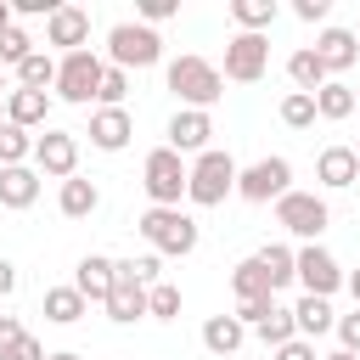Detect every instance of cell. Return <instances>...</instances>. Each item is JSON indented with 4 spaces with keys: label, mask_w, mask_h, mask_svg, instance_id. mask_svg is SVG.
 Instances as JSON below:
<instances>
[{
    "label": "cell",
    "mask_w": 360,
    "mask_h": 360,
    "mask_svg": "<svg viewBox=\"0 0 360 360\" xmlns=\"http://www.w3.org/2000/svg\"><path fill=\"white\" fill-rule=\"evenodd\" d=\"M225 197H236V158L219 152V146H208L186 169V202L191 208H219Z\"/></svg>",
    "instance_id": "cell-1"
},
{
    "label": "cell",
    "mask_w": 360,
    "mask_h": 360,
    "mask_svg": "<svg viewBox=\"0 0 360 360\" xmlns=\"http://www.w3.org/2000/svg\"><path fill=\"white\" fill-rule=\"evenodd\" d=\"M135 231L146 236V248L163 259H186V253H197V242H202V231H197V219L186 214V208H146L141 219H135Z\"/></svg>",
    "instance_id": "cell-2"
},
{
    "label": "cell",
    "mask_w": 360,
    "mask_h": 360,
    "mask_svg": "<svg viewBox=\"0 0 360 360\" xmlns=\"http://www.w3.org/2000/svg\"><path fill=\"white\" fill-rule=\"evenodd\" d=\"M163 79H169L174 101H180V107H191V112H208V107L225 96V79H219V68H214L208 56H174Z\"/></svg>",
    "instance_id": "cell-3"
},
{
    "label": "cell",
    "mask_w": 360,
    "mask_h": 360,
    "mask_svg": "<svg viewBox=\"0 0 360 360\" xmlns=\"http://www.w3.org/2000/svg\"><path fill=\"white\" fill-rule=\"evenodd\" d=\"M163 62V39H158V28H146V22H112L107 28V68H158Z\"/></svg>",
    "instance_id": "cell-4"
},
{
    "label": "cell",
    "mask_w": 360,
    "mask_h": 360,
    "mask_svg": "<svg viewBox=\"0 0 360 360\" xmlns=\"http://www.w3.org/2000/svg\"><path fill=\"white\" fill-rule=\"evenodd\" d=\"M186 158L180 152H169V146H152L146 152V163H141V186H146V197H152V208H180V197H186Z\"/></svg>",
    "instance_id": "cell-5"
},
{
    "label": "cell",
    "mask_w": 360,
    "mask_h": 360,
    "mask_svg": "<svg viewBox=\"0 0 360 360\" xmlns=\"http://www.w3.org/2000/svg\"><path fill=\"white\" fill-rule=\"evenodd\" d=\"M276 225L298 242H321V231L332 225V208L321 191H287V197H276Z\"/></svg>",
    "instance_id": "cell-6"
},
{
    "label": "cell",
    "mask_w": 360,
    "mask_h": 360,
    "mask_svg": "<svg viewBox=\"0 0 360 360\" xmlns=\"http://www.w3.org/2000/svg\"><path fill=\"white\" fill-rule=\"evenodd\" d=\"M101 56L96 51H68V56H56V96L62 101H73V107H90L96 101V84H101Z\"/></svg>",
    "instance_id": "cell-7"
},
{
    "label": "cell",
    "mask_w": 360,
    "mask_h": 360,
    "mask_svg": "<svg viewBox=\"0 0 360 360\" xmlns=\"http://www.w3.org/2000/svg\"><path fill=\"white\" fill-rule=\"evenodd\" d=\"M287 191H292V163H287L281 152L236 169V197H242V202H276V197H287Z\"/></svg>",
    "instance_id": "cell-8"
},
{
    "label": "cell",
    "mask_w": 360,
    "mask_h": 360,
    "mask_svg": "<svg viewBox=\"0 0 360 360\" xmlns=\"http://www.w3.org/2000/svg\"><path fill=\"white\" fill-rule=\"evenodd\" d=\"M292 281H298L309 298H332V292L343 287V270H338V259H332L321 242H304V248H292Z\"/></svg>",
    "instance_id": "cell-9"
},
{
    "label": "cell",
    "mask_w": 360,
    "mask_h": 360,
    "mask_svg": "<svg viewBox=\"0 0 360 360\" xmlns=\"http://www.w3.org/2000/svg\"><path fill=\"white\" fill-rule=\"evenodd\" d=\"M264 68H270V39H264V34H231V39H225V68H219V79H231V84H259Z\"/></svg>",
    "instance_id": "cell-10"
},
{
    "label": "cell",
    "mask_w": 360,
    "mask_h": 360,
    "mask_svg": "<svg viewBox=\"0 0 360 360\" xmlns=\"http://www.w3.org/2000/svg\"><path fill=\"white\" fill-rule=\"evenodd\" d=\"M34 174L45 180H73L79 174V141H73V129H45V135H34Z\"/></svg>",
    "instance_id": "cell-11"
},
{
    "label": "cell",
    "mask_w": 360,
    "mask_h": 360,
    "mask_svg": "<svg viewBox=\"0 0 360 360\" xmlns=\"http://www.w3.org/2000/svg\"><path fill=\"white\" fill-rule=\"evenodd\" d=\"M45 45H56L62 56L68 51H90V11L84 6H56L45 17Z\"/></svg>",
    "instance_id": "cell-12"
},
{
    "label": "cell",
    "mask_w": 360,
    "mask_h": 360,
    "mask_svg": "<svg viewBox=\"0 0 360 360\" xmlns=\"http://www.w3.org/2000/svg\"><path fill=\"white\" fill-rule=\"evenodd\" d=\"M208 141H214V118L208 112H191V107H180L174 118H169V152H180V158H202L208 152Z\"/></svg>",
    "instance_id": "cell-13"
},
{
    "label": "cell",
    "mask_w": 360,
    "mask_h": 360,
    "mask_svg": "<svg viewBox=\"0 0 360 360\" xmlns=\"http://www.w3.org/2000/svg\"><path fill=\"white\" fill-rule=\"evenodd\" d=\"M129 135H135L129 107H96V112H90V146H96V152H124Z\"/></svg>",
    "instance_id": "cell-14"
},
{
    "label": "cell",
    "mask_w": 360,
    "mask_h": 360,
    "mask_svg": "<svg viewBox=\"0 0 360 360\" xmlns=\"http://www.w3.org/2000/svg\"><path fill=\"white\" fill-rule=\"evenodd\" d=\"M309 51L321 56V68H326V73H349V68L360 62V45H354V28H321Z\"/></svg>",
    "instance_id": "cell-15"
},
{
    "label": "cell",
    "mask_w": 360,
    "mask_h": 360,
    "mask_svg": "<svg viewBox=\"0 0 360 360\" xmlns=\"http://www.w3.org/2000/svg\"><path fill=\"white\" fill-rule=\"evenodd\" d=\"M107 321H118V326H135L141 315H146V287L141 281H129V276H118V264H112V292H107Z\"/></svg>",
    "instance_id": "cell-16"
},
{
    "label": "cell",
    "mask_w": 360,
    "mask_h": 360,
    "mask_svg": "<svg viewBox=\"0 0 360 360\" xmlns=\"http://www.w3.org/2000/svg\"><path fill=\"white\" fill-rule=\"evenodd\" d=\"M315 180H321L326 191H349V186L360 180V158H354V146H326V152L315 158Z\"/></svg>",
    "instance_id": "cell-17"
},
{
    "label": "cell",
    "mask_w": 360,
    "mask_h": 360,
    "mask_svg": "<svg viewBox=\"0 0 360 360\" xmlns=\"http://www.w3.org/2000/svg\"><path fill=\"white\" fill-rule=\"evenodd\" d=\"M73 292L84 304H107V292H112V259L107 253H84L79 270H73Z\"/></svg>",
    "instance_id": "cell-18"
},
{
    "label": "cell",
    "mask_w": 360,
    "mask_h": 360,
    "mask_svg": "<svg viewBox=\"0 0 360 360\" xmlns=\"http://www.w3.org/2000/svg\"><path fill=\"white\" fill-rule=\"evenodd\" d=\"M45 112H51V90H6V124L34 135L45 124Z\"/></svg>",
    "instance_id": "cell-19"
},
{
    "label": "cell",
    "mask_w": 360,
    "mask_h": 360,
    "mask_svg": "<svg viewBox=\"0 0 360 360\" xmlns=\"http://www.w3.org/2000/svg\"><path fill=\"white\" fill-rule=\"evenodd\" d=\"M292 326H298V338H326L332 326H338V315H332V298H309V292H298V304H292Z\"/></svg>",
    "instance_id": "cell-20"
},
{
    "label": "cell",
    "mask_w": 360,
    "mask_h": 360,
    "mask_svg": "<svg viewBox=\"0 0 360 360\" xmlns=\"http://www.w3.org/2000/svg\"><path fill=\"white\" fill-rule=\"evenodd\" d=\"M34 202H39V174L28 163L0 169V208H34Z\"/></svg>",
    "instance_id": "cell-21"
},
{
    "label": "cell",
    "mask_w": 360,
    "mask_h": 360,
    "mask_svg": "<svg viewBox=\"0 0 360 360\" xmlns=\"http://www.w3.org/2000/svg\"><path fill=\"white\" fill-rule=\"evenodd\" d=\"M56 208H62V219H90L96 208H101V191H96V180H62V191H56Z\"/></svg>",
    "instance_id": "cell-22"
},
{
    "label": "cell",
    "mask_w": 360,
    "mask_h": 360,
    "mask_svg": "<svg viewBox=\"0 0 360 360\" xmlns=\"http://www.w3.org/2000/svg\"><path fill=\"white\" fill-rule=\"evenodd\" d=\"M242 338H248V326H242L236 315H208V321H202V349H208V354H219V360H225V354H236V349H242Z\"/></svg>",
    "instance_id": "cell-23"
},
{
    "label": "cell",
    "mask_w": 360,
    "mask_h": 360,
    "mask_svg": "<svg viewBox=\"0 0 360 360\" xmlns=\"http://www.w3.org/2000/svg\"><path fill=\"white\" fill-rule=\"evenodd\" d=\"M287 79H292V90H304V96H315V90H321V84H326L332 73L321 68V56H315L309 45H298V51L287 56Z\"/></svg>",
    "instance_id": "cell-24"
},
{
    "label": "cell",
    "mask_w": 360,
    "mask_h": 360,
    "mask_svg": "<svg viewBox=\"0 0 360 360\" xmlns=\"http://www.w3.org/2000/svg\"><path fill=\"white\" fill-rule=\"evenodd\" d=\"M354 112V84H343V79H326L321 90H315V118H326V124H343Z\"/></svg>",
    "instance_id": "cell-25"
},
{
    "label": "cell",
    "mask_w": 360,
    "mask_h": 360,
    "mask_svg": "<svg viewBox=\"0 0 360 360\" xmlns=\"http://www.w3.org/2000/svg\"><path fill=\"white\" fill-rule=\"evenodd\" d=\"M276 0H231V22H236V34H264L270 22H276Z\"/></svg>",
    "instance_id": "cell-26"
},
{
    "label": "cell",
    "mask_w": 360,
    "mask_h": 360,
    "mask_svg": "<svg viewBox=\"0 0 360 360\" xmlns=\"http://www.w3.org/2000/svg\"><path fill=\"white\" fill-rule=\"evenodd\" d=\"M253 259H259V270H264V281H270V292H281V287H292V248H287V242H270V248H259Z\"/></svg>",
    "instance_id": "cell-27"
},
{
    "label": "cell",
    "mask_w": 360,
    "mask_h": 360,
    "mask_svg": "<svg viewBox=\"0 0 360 360\" xmlns=\"http://www.w3.org/2000/svg\"><path fill=\"white\" fill-rule=\"evenodd\" d=\"M84 298L73 292V287H45V321L51 326H73V321H84Z\"/></svg>",
    "instance_id": "cell-28"
},
{
    "label": "cell",
    "mask_w": 360,
    "mask_h": 360,
    "mask_svg": "<svg viewBox=\"0 0 360 360\" xmlns=\"http://www.w3.org/2000/svg\"><path fill=\"white\" fill-rule=\"evenodd\" d=\"M11 73H17V90H45V84H56V56H51V51H34V56H22Z\"/></svg>",
    "instance_id": "cell-29"
},
{
    "label": "cell",
    "mask_w": 360,
    "mask_h": 360,
    "mask_svg": "<svg viewBox=\"0 0 360 360\" xmlns=\"http://www.w3.org/2000/svg\"><path fill=\"white\" fill-rule=\"evenodd\" d=\"M231 292H236V304H242V298H276L270 281H264V270H259V259H242V264L231 270Z\"/></svg>",
    "instance_id": "cell-30"
},
{
    "label": "cell",
    "mask_w": 360,
    "mask_h": 360,
    "mask_svg": "<svg viewBox=\"0 0 360 360\" xmlns=\"http://www.w3.org/2000/svg\"><path fill=\"white\" fill-rule=\"evenodd\" d=\"M34 158V135L17 129V124H0V169H17Z\"/></svg>",
    "instance_id": "cell-31"
},
{
    "label": "cell",
    "mask_w": 360,
    "mask_h": 360,
    "mask_svg": "<svg viewBox=\"0 0 360 360\" xmlns=\"http://www.w3.org/2000/svg\"><path fill=\"white\" fill-rule=\"evenodd\" d=\"M253 332H259L270 349H281V343H292V338H298V326H292V309H287V304H276V309H270Z\"/></svg>",
    "instance_id": "cell-32"
},
{
    "label": "cell",
    "mask_w": 360,
    "mask_h": 360,
    "mask_svg": "<svg viewBox=\"0 0 360 360\" xmlns=\"http://www.w3.org/2000/svg\"><path fill=\"white\" fill-rule=\"evenodd\" d=\"M146 315H152V321H180V287H174V281L146 287Z\"/></svg>",
    "instance_id": "cell-33"
},
{
    "label": "cell",
    "mask_w": 360,
    "mask_h": 360,
    "mask_svg": "<svg viewBox=\"0 0 360 360\" xmlns=\"http://www.w3.org/2000/svg\"><path fill=\"white\" fill-rule=\"evenodd\" d=\"M281 124H287V129H309V124H315V96L287 90V96H281Z\"/></svg>",
    "instance_id": "cell-34"
},
{
    "label": "cell",
    "mask_w": 360,
    "mask_h": 360,
    "mask_svg": "<svg viewBox=\"0 0 360 360\" xmlns=\"http://www.w3.org/2000/svg\"><path fill=\"white\" fill-rule=\"evenodd\" d=\"M112 264H118V276H129V281H141V287H158V281H163L158 253H135V259H112Z\"/></svg>",
    "instance_id": "cell-35"
},
{
    "label": "cell",
    "mask_w": 360,
    "mask_h": 360,
    "mask_svg": "<svg viewBox=\"0 0 360 360\" xmlns=\"http://www.w3.org/2000/svg\"><path fill=\"white\" fill-rule=\"evenodd\" d=\"M124 96H129V73H124V68H101L96 101H101V107H124Z\"/></svg>",
    "instance_id": "cell-36"
},
{
    "label": "cell",
    "mask_w": 360,
    "mask_h": 360,
    "mask_svg": "<svg viewBox=\"0 0 360 360\" xmlns=\"http://www.w3.org/2000/svg\"><path fill=\"white\" fill-rule=\"evenodd\" d=\"M22 56H34V39H28V34H22L17 22H11V28L0 34V62H6V68H17Z\"/></svg>",
    "instance_id": "cell-37"
},
{
    "label": "cell",
    "mask_w": 360,
    "mask_h": 360,
    "mask_svg": "<svg viewBox=\"0 0 360 360\" xmlns=\"http://www.w3.org/2000/svg\"><path fill=\"white\" fill-rule=\"evenodd\" d=\"M174 11H180V0H135V22H146V28L152 22H169Z\"/></svg>",
    "instance_id": "cell-38"
},
{
    "label": "cell",
    "mask_w": 360,
    "mask_h": 360,
    "mask_svg": "<svg viewBox=\"0 0 360 360\" xmlns=\"http://www.w3.org/2000/svg\"><path fill=\"white\" fill-rule=\"evenodd\" d=\"M338 349H349V354H360V309H349V315H338Z\"/></svg>",
    "instance_id": "cell-39"
},
{
    "label": "cell",
    "mask_w": 360,
    "mask_h": 360,
    "mask_svg": "<svg viewBox=\"0 0 360 360\" xmlns=\"http://www.w3.org/2000/svg\"><path fill=\"white\" fill-rule=\"evenodd\" d=\"M270 309H276V298H242V304H236V309H231V315H236V321H242V326H259V321H264V315H270Z\"/></svg>",
    "instance_id": "cell-40"
},
{
    "label": "cell",
    "mask_w": 360,
    "mask_h": 360,
    "mask_svg": "<svg viewBox=\"0 0 360 360\" xmlns=\"http://www.w3.org/2000/svg\"><path fill=\"white\" fill-rule=\"evenodd\" d=\"M270 360H321V354H315V343H309V338H292V343L270 349Z\"/></svg>",
    "instance_id": "cell-41"
},
{
    "label": "cell",
    "mask_w": 360,
    "mask_h": 360,
    "mask_svg": "<svg viewBox=\"0 0 360 360\" xmlns=\"http://www.w3.org/2000/svg\"><path fill=\"white\" fill-rule=\"evenodd\" d=\"M326 11H332V0H292L298 22H326Z\"/></svg>",
    "instance_id": "cell-42"
},
{
    "label": "cell",
    "mask_w": 360,
    "mask_h": 360,
    "mask_svg": "<svg viewBox=\"0 0 360 360\" xmlns=\"http://www.w3.org/2000/svg\"><path fill=\"white\" fill-rule=\"evenodd\" d=\"M6 360H45V343H39V338H28V332H22V338H17V343H11V349H6Z\"/></svg>",
    "instance_id": "cell-43"
},
{
    "label": "cell",
    "mask_w": 360,
    "mask_h": 360,
    "mask_svg": "<svg viewBox=\"0 0 360 360\" xmlns=\"http://www.w3.org/2000/svg\"><path fill=\"white\" fill-rule=\"evenodd\" d=\"M17 338H22V321H17V315H0V360H6V349H11Z\"/></svg>",
    "instance_id": "cell-44"
},
{
    "label": "cell",
    "mask_w": 360,
    "mask_h": 360,
    "mask_svg": "<svg viewBox=\"0 0 360 360\" xmlns=\"http://www.w3.org/2000/svg\"><path fill=\"white\" fill-rule=\"evenodd\" d=\"M11 292H17V264L0 259V298H11Z\"/></svg>",
    "instance_id": "cell-45"
},
{
    "label": "cell",
    "mask_w": 360,
    "mask_h": 360,
    "mask_svg": "<svg viewBox=\"0 0 360 360\" xmlns=\"http://www.w3.org/2000/svg\"><path fill=\"white\" fill-rule=\"evenodd\" d=\"M343 287L354 292V309H360V270H349V276H343Z\"/></svg>",
    "instance_id": "cell-46"
},
{
    "label": "cell",
    "mask_w": 360,
    "mask_h": 360,
    "mask_svg": "<svg viewBox=\"0 0 360 360\" xmlns=\"http://www.w3.org/2000/svg\"><path fill=\"white\" fill-rule=\"evenodd\" d=\"M11 17H17V11H11V0H0V34L11 28Z\"/></svg>",
    "instance_id": "cell-47"
},
{
    "label": "cell",
    "mask_w": 360,
    "mask_h": 360,
    "mask_svg": "<svg viewBox=\"0 0 360 360\" xmlns=\"http://www.w3.org/2000/svg\"><path fill=\"white\" fill-rule=\"evenodd\" d=\"M321 360H360V354H349V349H332V354H321Z\"/></svg>",
    "instance_id": "cell-48"
},
{
    "label": "cell",
    "mask_w": 360,
    "mask_h": 360,
    "mask_svg": "<svg viewBox=\"0 0 360 360\" xmlns=\"http://www.w3.org/2000/svg\"><path fill=\"white\" fill-rule=\"evenodd\" d=\"M45 360H84V354H73V349H56V354H45Z\"/></svg>",
    "instance_id": "cell-49"
},
{
    "label": "cell",
    "mask_w": 360,
    "mask_h": 360,
    "mask_svg": "<svg viewBox=\"0 0 360 360\" xmlns=\"http://www.w3.org/2000/svg\"><path fill=\"white\" fill-rule=\"evenodd\" d=\"M0 124H6V73H0Z\"/></svg>",
    "instance_id": "cell-50"
},
{
    "label": "cell",
    "mask_w": 360,
    "mask_h": 360,
    "mask_svg": "<svg viewBox=\"0 0 360 360\" xmlns=\"http://www.w3.org/2000/svg\"><path fill=\"white\" fill-rule=\"evenodd\" d=\"M354 158H360V141H354Z\"/></svg>",
    "instance_id": "cell-51"
},
{
    "label": "cell",
    "mask_w": 360,
    "mask_h": 360,
    "mask_svg": "<svg viewBox=\"0 0 360 360\" xmlns=\"http://www.w3.org/2000/svg\"><path fill=\"white\" fill-rule=\"evenodd\" d=\"M354 45H360V28H354Z\"/></svg>",
    "instance_id": "cell-52"
},
{
    "label": "cell",
    "mask_w": 360,
    "mask_h": 360,
    "mask_svg": "<svg viewBox=\"0 0 360 360\" xmlns=\"http://www.w3.org/2000/svg\"><path fill=\"white\" fill-rule=\"evenodd\" d=\"M354 107H360V90H354Z\"/></svg>",
    "instance_id": "cell-53"
}]
</instances>
